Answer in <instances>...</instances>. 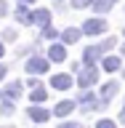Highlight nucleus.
<instances>
[{
    "instance_id": "nucleus-1",
    "label": "nucleus",
    "mask_w": 125,
    "mask_h": 128,
    "mask_svg": "<svg viewBox=\"0 0 125 128\" xmlns=\"http://www.w3.org/2000/svg\"><path fill=\"white\" fill-rule=\"evenodd\" d=\"M77 83L88 91L91 86H96V83H99V70H96V67H80V72H77Z\"/></svg>"
},
{
    "instance_id": "nucleus-2",
    "label": "nucleus",
    "mask_w": 125,
    "mask_h": 128,
    "mask_svg": "<svg viewBox=\"0 0 125 128\" xmlns=\"http://www.w3.org/2000/svg\"><path fill=\"white\" fill-rule=\"evenodd\" d=\"M75 104H85L83 110H104V104H101V99H96L91 91H83V94L77 96V102Z\"/></svg>"
},
{
    "instance_id": "nucleus-3",
    "label": "nucleus",
    "mask_w": 125,
    "mask_h": 128,
    "mask_svg": "<svg viewBox=\"0 0 125 128\" xmlns=\"http://www.w3.org/2000/svg\"><path fill=\"white\" fill-rule=\"evenodd\" d=\"M80 32H85V35H101V32H107V22L104 19H91V22L83 24Z\"/></svg>"
},
{
    "instance_id": "nucleus-4",
    "label": "nucleus",
    "mask_w": 125,
    "mask_h": 128,
    "mask_svg": "<svg viewBox=\"0 0 125 128\" xmlns=\"http://www.w3.org/2000/svg\"><path fill=\"white\" fill-rule=\"evenodd\" d=\"M48 22H51V11H48V8H37V11H32V14H29V24L48 27Z\"/></svg>"
},
{
    "instance_id": "nucleus-5",
    "label": "nucleus",
    "mask_w": 125,
    "mask_h": 128,
    "mask_svg": "<svg viewBox=\"0 0 125 128\" xmlns=\"http://www.w3.org/2000/svg\"><path fill=\"white\" fill-rule=\"evenodd\" d=\"M117 88H120V86L115 83V80H109V83H104V86H101V104H104V107H107V104H109L112 99H115Z\"/></svg>"
},
{
    "instance_id": "nucleus-6",
    "label": "nucleus",
    "mask_w": 125,
    "mask_h": 128,
    "mask_svg": "<svg viewBox=\"0 0 125 128\" xmlns=\"http://www.w3.org/2000/svg\"><path fill=\"white\" fill-rule=\"evenodd\" d=\"M45 70H48V62H45V59H40V56H35V59L27 62V72H29V75H43Z\"/></svg>"
},
{
    "instance_id": "nucleus-7",
    "label": "nucleus",
    "mask_w": 125,
    "mask_h": 128,
    "mask_svg": "<svg viewBox=\"0 0 125 128\" xmlns=\"http://www.w3.org/2000/svg\"><path fill=\"white\" fill-rule=\"evenodd\" d=\"M48 59H51V62H64V59H67V48H64V43H53V46L48 48Z\"/></svg>"
},
{
    "instance_id": "nucleus-8",
    "label": "nucleus",
    "mask_w": 125,
    "mask_h": 128,
    "mask_svg": "<svg viewBox=\"0 0 125 128\" xmlns=\"http://www.w3.org/2000/svg\"><path fill=\"white\" fill-rule=\"evenodd\" d=\"M51 86H53L56 91H67V88H72V78L69 75H53V78H51Z\"/></svg>"
},
{
    "instance_id": "nucleus-9",
    "label": "nucleus",
    "mask_w": 125,
    "mask_h": 128,
    "mask_svg": "<svg viewBox=\"0 0 125 128\" xmlns=\"http://www.w3.org/2000/svg\"><path fill=\"white\" fill-rule=\"evenodd\" d=\"M83 59H85V64H88V67H96V62L101 59V48H96V46L85 48V54H83Z\"/></svg>"
},
{
    "instance_id": "nucleus-10",
    "label": "nucleus",
    "mask_w": 125,
    "mask_h": 128,
    "mask_svg": "<svg viewBox=\"0 0 125 128\" xmlns=\"http://www.w3.org/2000/svg\"><path fill=\"white\" fill-rule=\"evenodd\" d=\"M27 115H29L35 123H45V120L51 118V112H48V110H43V107H29V110H27Z\"/></svg>"
},
{
    "instance_id": "nucleus-11",
    "label": "nucleus",
    "mask_w": 125,
    "mask_h": 128,
    "mask_svg": "<svg viewBox=\"0 0 125 128\" xmlns=\"http://www.w3.org/2000/svg\"><path fill=\"white\" fill-rule=\"evenodd\" d=\"M72 110H75V102L64 99V102H59V104L53 107V115H56V118H64V115H69Z\"/></svg>"
},
{
    "instance_id": "nucleus-12",
    "label": "nucleus",
    "mask_w": 125,
    "mask_h": 128,
    "mask_svg": "<svg viewBox=\"0 0 125 128\" xmlns=\"http://www.w3.org/2000/svg\"><path fill=\"white\" fill-rule=\"evenodd\" d=\"M80 35H83V32H80L77 27H69V30H64V32H61V40H64V43H77Z\"/></svg>"
},
{
    "instance_id": "nucleus-13",
    "label": "nucleus",
    "mask_w": 125,
    "mask_h": 128,
    "mask_svg": "<svg viewBox=\"0 0 125 128\" xmlns=\"http://www.w3.org/2000/svg\"><path fill=\"white\" fill-rule=\"evenodd\" d=\"M5 96H8V102L19 99V96H21V83H11V86L5 88Z\"/></svg>"
},
{
    "instance_id": "nucleus-14",
    "label": "nucleus",
    "mask_w": 125,
    "mask_h": 128,
    "mask_svg": "<svg viewBox=\"0 0 125 128\" xmlns=\"http://www.w3.org/2000/svg\"><path fill=\"white\" fill-rule=\"evenodd\" d=\"M120 56H107V59H104V70L107 72H115V70H120Z\"/></svg>"
},
{
    "instance_id": "nucleus-15",
    "label": "nucleus",
    "mask_w": 125,
    "mask_h": 128,
    "mask_svg": "<svg viewBox=\"0 0 125 128\" xmlns=\"http://www.w3.org/2000/svg\"><path fill=\"white\" fill-rule=\"evenodd\" d=\"M112 6H115V0H93V8L99 11V14H107Z\"/></svg>"
},
{
    "instance_id": "nucleus-16",
    "label": "nucleus",
    "mask_w": 125,
    "mask_h": 128,
    "mask_svg": "<svg viewBox=\"0 0 125 128\" xmlns=\"http://www.w3.org/2000/svg\"><path fill=\"white\" fill-rule=\"evenodd\" d=\"M13 16H16V22H21V24H29V11H27V8L24 6H19L13 11Z\"/></svg>"
},
{
    "instance_id": "nucleus-17",
    "label": "nucleus",
    "mask_w": 125,
    "mask_h": 128,
    "mask_svg": "<svg viewBox=\"0 0 125 128\" xmlns=\"http://www.w3.org/2000/svg\"><path fill=\"white\" fill-rule=\"evenodd\" d=\"M45 96H48V94H45V88H40V86H37V88H32V96H29V99H32V102H45Z\"/></svg>"
},
{
    "instance_id": "nucleus-18",
    "label": "nucleus",
    "mask_w": 125,
    "mask_h": 128,
    "mask_svg": "<svg viewBox=\"0 0 125 128\" xmlns=\"http://www.w3.org/2000/svg\"><path fill=\"white\" fill-rule=\"evenodd\" d=\"M0 112H3V115H11V112H13V102H8V99H5V102L0 104Z\"/></svg>"
},
{
    "instance_id": "nucleus-19",
    "label": "nucleus",
    "mask_w": 125,
    "mask_h": 128,
    "mask_svg": "<svg viewBox=\"0 0 125 128\" xmlns=\"http://www.w3.org/2000/svg\"><path fill=\"white\" fill-rule=\"evenodd\" d=\"M43 35H45L48 40H56V38H59V32H56L53 27H43Z\"/></svg>"
},
{
    "instance_id": "nucleus-20",
    "label": "nucleus",
    "mask_w": 125,
    "mask_h": 128,
    "mask_svg": "<svg viewBox=\"0 0 125 128\" xmlns=\"http://www.w3.org/2000/svg\"><path fill=\"white\" fill-rule=\"evenodd\" d=\"M115 43H117L115 38H107V40L101 43V46H99V48H101V54H104V51H109V48H115Z\"/></svg>"
},
{
    "instance_id": "nucleus-21",
    "label": "nucleus",
    "mask_w": 125,
    "mask_h": 128,
    "mask_svg": "<svg viewBox=\"0 0 125 128\" xmlns=\"http://www.w3.org/2000/svg\"><path fill=\"white\" fill-rule=\"evenodd\" d=\"M96 128H117V126H115L112 120H99V123H96Z\"/></svg>"
},
{
    "instance_id": "nucleus-22",
    "label": "nucleus",
    "mask_w": 125,
    "mask_h": 128,
    "mask_svg": "<svg viewBox=\"0 0 125 128\" xmlns=\"http://www.w3.org/2000/svg\"><path fill=\"white\" fill-rule=\"evenodd\" d=\"M91 3H93V0H72L75 8H85V6H91Z\"/></svg>"
},
{
    "instance_id": "nucleus-23",
    "label": "nucleus",
    "mask_w": 125,
    "mask_h": 128,
    "mask_svg": "<svg viewBox=\"0 0 125 128\" xmlns=\"http://www.w3.org/2000/svg\"><path fill=\"white\" fill-rule=\"evenodd\" d=\"M3 38H5V40H16V30H5V32H3Z\"/></svg>"
},
{
    "instance_id": "nucleus-24",
    "label": "nucleus",
    "mask_w": 125,
    "mask_h": 128,
    "mask_svg": "<svg viewBox=\"0 0 125 128\" xmlns=\"http://www.w3.org/2000/svg\"><path fill=\"white\" fill-rule=\"evenodd\" d=\"M59 128H80V126H77V123H61Z\"/></svg>"
},
{
    "instance_id": "nucleus-25",
    "label": "nucleus",
    "mask_w": 125,
    "mask_h": 128,
    "mask_svg": "<svg viewBox=\"0 0 125 128\" xmlns=\"http://www.w3.org/2000/svg\"><path fill=\"white\" fill-rule=\"evenodd\" d=\"M5 72H8V67H5V64H0V80L5 78Z\"/></svg>"
},
{
    "instance_id": "nucleus-26",
    "label": "nucleus",
    "mask_w": 125,
    "mask_h": 128,
    "mask_svg": "<svg viewBox=\"0 0 125 128\" xmlns=\"http://www.w3.org/2000/svg\"><path fill=\"white\" fill-rule=\"evenodd\" d=\"M5 11H8V6H5V3H3V0H0V16L5 14Z\"/></svg>"
},
{
    "instance_id": "nucleus-27",
    "label": "nucleus",
    "mask_w": 125,
    "mask_h": 128,
    "mask_svg": "<svg viewBox=\"0 0 125 128\" xmlns=\"http://www.w3.org/2000/svg\"><path fill=\"white\" fill-rule=\"evenodd\" d=\"M120 120H123V123H125V107H123V112H120Z\"/></svg>"
},
{
    "instance_id": "nucleus-28",
    "label": "nucleus",
    "mask_w": 125,
    "mask_h": 128,
    "mask_svg": "<svg viewBox=\"0 0 125 128\" xmlns=\"http://www.w3.org/2000/svg\"><path fill=\"white\" fill-rule=\"evenodd\" d=\"M27 3H35V0H21V6H27Z\"/></svg>"
},
{
    "instance_id": "nucleus-29",
    "label": "nucleus",
    "mask_w": 125,
    "mask_h": 128,
    "mask_svg": "<svg viewBox=\"0 0 125 128\" xmlns=\"http://www.w3.org/2000/svg\"><path fill=\"white\" fill-rule=\"evenodd\" d=\"M3 51H5V48H3V43H0V56H3Z\"/></svg>"
},
{
    "instance_id": "nucleus-30",
    "label": "nucleus",
    "mask_w": 125,
    "mask_h": 128,
    "mask_svg": "<svg viewBox=\"0 0 125 128\" xmlns=\"http://www.w3.org/2000/svg\"><path fill=\"white\" fill-rule=\"evenodd\" d=\"M3 128H8V126H3Z\"/></svg>"
},
{
    "instance_id": "nucleus-31",
    "label": "nucleus",
    "mask_w": 125,
    "mask_h": 128,
    "mask_svg": "<svg viewBox=\"0 0 125 128\" xmlns=\"http://www.w3.org/2000/svg\"><path fill=\"white\" fill-rule=\"evenodd\" d=\"M123 32H125V30H123Z\"/></svg>"
}]
</instances>
